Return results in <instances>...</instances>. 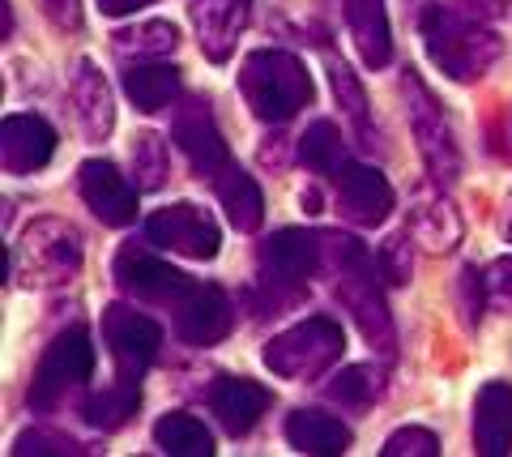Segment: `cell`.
<instances>
[{
  "label": "cell",
  "mask_w": 512,
  "mask_h": 457,
  "mask_svg": "<svg viewBox=\"0 0 512 457\" xmlns=\"http://www.w3.org/2000/svg\"><path fill=\"white\" fill-rule=\"evenodd\" d=\"M423 43L427 56L436 60L453 82H474L500 60V39L495 30L478 22L474 9L461 5H427L423 9Z\"/></svg>",
  "instance_id": "cell-1"
},
{
  "label": "cell",
  "mask_w": 512,
  "mask_h": 457,
  "mask_svg": "<svg viewBox=\"0 0 512 457\" xmlns=\"http://www.w3.org/2000/svg\"><path fill=\"white\" fill-rule=\"evenodd\" d=\"M239 90L252 107L256 120L265 124H286L312 103V77L303 69V60L278 47L252 52L239 69Z\"/></svg>",
  "instance_id": "cell-2"
},
{
  "label": "cell",
  "mask_w": 512,
  "mask_h": 457,
  "mask_svg": "<svg viewBox=\"0 0 512 457\" xmlns=\"http://www.w3.org/2000/svg\"><path fill=\"white\" fill-rule=\"evenodd\" d=\"M77 270H82V235L69 223H60V218H39L13 244L9 274L22 287H60Z\"/></svg>",
  "instance_id": "cell-3"
},
{
  "label": "cell",
  "mask_w": 512,
  "mask_h": 457,
  "mask_svg": "<svg viewBox=\"0 0 512 457\" xmlns=\"http://www.w3.org/2000/svg\"><path fill=\"white\" fill-rule=\"evenodd\" d=\"M329 248L333 257H338V299L350 308V317L359 321L363 338L380 346V351H393V321H389V308H384V299L376 291V265L367 257V248L359 240H350V235H329Z\"/></svg>",
  "instance_id": "cell-4"
},
{
  "label": "cell",
  "mask_w": 512,
  "mask_h": 457,
  "mask_svg": "<svg viewBox=\"0 0 512 457\" xmlns=\"http://www.w3.org/2000/svg\"><path fill=\"white\" fill-rule=\"evenodd\" d=\"M346 334L333 317H308L265 346V368L278 372L282 381H312V376L329 372L342 359Z\"/></svg>",
  "instance_id": "cell-5"
},
{
  "label": "cell",
  "mask_w": 512,
  "mask_h": 457,
  "mask_svg": "<svg viewBox=\"0 0 512 457\" xmlns=\"http://www.w3.org/2000/svg\"><path fill=\"white\" fill-rule=\"evenodd\" d=\"M94 372V346L86 329H64L60 338H52V346L39 359L35 385H30V406L35 411H52L60 406L77 385H86Z\"/></svg>",
  "instance_id": "cell-6"
},
{
  "label": "cell",
  "mask_w": 512,
  "mask_h": 457,
  "mask_svg": "<svg viewBox=\"0 0 512 457\" xmlns=\"http://www.w3.org/2000/svg\"><path fill=\"white\" fill-rule=\"evenodd\" d=\"M406 90V112H410V133L419 141V154L431 171V180L436 184H453L457 171H461V154H457V141H453V129H448V120L440 112L436 94H431L419 77H406L402 82Z\"/></svg>",
  "instance_id": "cell-7"
},
{
  "label": "cell",
  "mask_w": 512,
  "mask_h": 457,
  "mask_svg": "<svg viewBox=\"0 0 512 457\" xmlns=\"http://www.w3.org/2000/svg\"><path fill=\"white\" fill-rule=\"evenodd\" d=\"M146 231L158 248L180 252L188 261H210L218 257V244H222L218 223L201 206H192V201H175V206L158 210Z\"/></svg>",
  "instance_id": "cell-8"
},
{
  "label": "cell",
  "mask_w": 512,
  "mask_h": 457,
  "mask_svg": "<svg viewBox=\"0 0 512 457\" xmlns=\"http://www.w3.org/2000/svg\"><path fill=\"white\" fill-rule=\"evenodd\" d=\"M103 342H107L111 359L120 364V372L141 376L154 364L158 346H163V329H158L146 312H137L128 304H111L103 312Z\"/></svg>",
  "instance_id": "cell-9"
},
{
  "label": "cell",
  "mask_w": 512,
  "mask_h": 457,
  "mask_svg": "<svg viewBox=\"0 0 512 457\" xmlns=\"http://www.w3.org/2000/svg\"><path fill=\"white\" fill-rule=\"evenodd\" d=\"M175 334H180L188 346H214L231 334L235 325V308L222 287H201V282H192V287L175 299Z\"/></svg>",
  "instance_id": "cell-10"
},
{
  "label": "cell",
  "mask_w": 512,
  "mask_h": 457,
  "mask_svg": "<svg viewBox=\"0 0 512 457\" xmlns=\"http://www.w3.org/2000/svg\"><path fill=\"white\" fill-rule=\"evenodd\" d=\"M171 141L184 150V159L201 171V176H222L231 167V154H227V141H222L218 124L210 116V103L201 99H188L180 112L171 120Z\"/></svg>",
  "instance_id": "cell-11"
},
{
  "label": "cell",
  "mask_w": 512,
  "mask_h": 457,
  "mask_svg": "<svg viewBox=\"0 0 512 457\" xmlns=\"http://www.w3.org/2000/svg\"><path fill=\"white\" fill-rule=\"evenodd\" d=\"M77 188L82 201L94 210V218L107 227H128L137 218V188L128 184L111 163L103 159H86L77 167Z\"/></svg>",
  "instance_id": "cell-12"
},
{
  "label": "cell",
  "mask_w": 512,
  "mask_h": 457,
  "mask_svg": "<svg viewBox=\"0 0 512 457\" xmlns=\"http://www.w3.org/2000/svg\"><path fill=\"white\" fill-rule=\"evenodd\" d=\"M116 282H120L124 295L146 299V304H175V299H180L192 287L188 274L171 270V265L154 261L150 252H137V248H120V257H116Z\"/></svg>",
  "instance_id": "cell-13"
},
{
  "label": "cell",
  "mask_w": 512,
  "mask_h": 457,
  "mask_svg": "<svg viewBox=\"0 0 512 457\" xmlns=\"http://www.w3.org/2000/svg\"><path fill=\"white\" fill-rule=\"evenodd\" d=\"M338 210L359 227H380L393 214V188L376 167L346 163L338 176Z\"/></svg>",
  "instance_id": "cell-14"
},
{
  "label": "cell",
  "mask_w": 512,
  "mask_h": 457,
  "mask_svg": "<svg viewBox=\"0 0 512 457\" xmlns=\"http://www.w3.org/2000/svg\"><path fill=\"white\" fill-rule=\"evenodd\" d=\"M56 154V129L43 116H9L0 124V163L9 176H30Z\"/></svg>",
  "instance_id": "cell-15"
},
{
  "label": "cell",
  "mask_w": 512,
  "mask_h": 457,
  "mask_svg": "<svg viewBox=\"0 0 512 457\" xmlns=\"http://www.w3.org/2000/svg\"><path fill=\"white\" fill-rule=\"evenodd\" d=\"M320 261V240L312 231L286 227L261 248V274L274 287H303Z\"/></svg>",
  "instance_id": "cell-16"
},
{
  "label": "cell",
  "mask_w": 512,
  "mask_h": 457,
  "mask_svg": "<svg viewBox=\"0 0 512 457\" xmlns=\"http://www.w3.org/2000/svg\"><path fill=\"white\" fill-rule=\"evenodd\" d=\"M474 449L487 457L512 453V385L491 381L474 402Z\"/></svg>",
  "instance_id": "cell-17"
},
{
  "label": "cell",
  "mask_w": 512,
  "mask_h": 457,
  "mask_svg": "<svg viewBox=\"0 0 512 457\" xmlns=\"http://www.w3.org/2000/svg\"><path fill=\"white\" fill-rule=\"evenodd\" d=\"M214 415L218 423L227 428L231 436H244L256 428V419H261L269 411V389L248 381V376H231V381H218L214 385Z\"/></svg>",
  "instance_id": "cell-18"
},
{
  "label": "cell",
  "mask_w": 512,
  "mask_h": 457,
  "mask_svg": "<svg viewBox=\"0 0 512 457\" xmlns=\"http://www.w3.org/2000/svg\"><path fill=\"white\" fill-rule=\"evenodd\" d=\"M248 5L252 0H197V35L210 60H227L235 52V39L248 22Z\"/></svg>",
  "instance_id": "cell-19"
},
{
  "label": "cell",
  "mask_w": 512,
  "mask_h": 457,
  "mask_svg": "<svg viewBox=\"0 0 512 457\" xmlns=\"http://www.w3.org/2000/svg\"><path fill=\"white\" fill-rule=\"evenodd\" d=\"M346 26L367 69H384L393 60V35L384 0H346Z\"/></svg>",
  "instance_id": "cell-20"
},
{
  "label": "cell",
  "mask_w": 512,
  "mask_h": 457,
  "mask_svg": "<svg viewBox=\"0 0 512 457\" xmlns=\"http://www.w3.org/2000/svg\"><path fill=\"white\" fill-rule=\"evenodd\" d=\"M286 440H291V449H299V453L338 457L350 449V428L325 411H295L286 419Z\"/></svg>",
  "instance_id": "cell-21"
},
{
  "label": "cell",
  "mask_w": 512,
  "mask_h": 457,
  "mask_svg": "<svg viewBox=\"0 0 512 457\" xmlns=\"http://www.w3.org/2000/svg\"><path fill=\"white\" fill-rule=\"evenodd\" d=\"M124 94L133 99L137 112H163L180 94V69L163 60H137L124 69Z\"/></svg>",
  "instance_id": "cell-22"
},
{
  "label": "cell",
  "mask_w": 512,
  "mask_h": 457,
  "mask_svg": "<svg viewBox=\"0 0 512 457\" xmlns=\"http://www.w3.org/2000/svg\"><path fill=\"white\" fill-rule=\"evenodd\" d=\"M218 201H222V210H227L235 231H256V227L265 223L261 184H256L244 167H227L218 176Z\"/></svg>",
  "instance_id": "cell-23"
},
{
  "label": "cell",
  "mask_w": 512,
  "mask_h": 457,
  "mask_svg": "<svg viewBox=\"0 0 512 457\" xmlns=\"http://www.w3.org/2000/svg\"><path fill=\"white\" fill-rule=\"evenodd\" d=\"M73 103H77V116H82L86 133L90 137H107L111 124H116V103H111V90L103 82V73L82 60L77 65V77H73Z\"/></svg>",
  "instance_id": "cell-24"
},
{
  "label": "cell",
  "mask_w": 512,
  "mask_h": 457,
  "mask_svg": "<svg viewBox=\"0 0 512 457\" xmlns=\"http://www.w3.org/2000/svg\"><path fill=\"white\" fill-rule=\"evenodd\" d=\"M137 402H141V376L120 372L103 393H94V398L86 402V419L103 432H116L137 415Z\"/></svg>",
  "instance_id": "cell-25"
},
{
  "label": "cell",
  "mask_w": 512,
  "mask_h": 457,
  "mask_svg": "<svg viewBox=\"0 0 512 457\" xmlns=\"http://www.w3.org/2000/svg\"><path fill=\"white\" fill-rule=\"evenodd\" d=\"M154 445L163 453H171V457H210L214 436L201 419H192V415H163L154 423Z\"/></svg>",
  "instance_id": "cell-26"
},
{
  "label": "cell",
  "mask_w": 512,
  "mask_h": 457,
  "mask_svg": "<svg viewBox=\"0 0 512 457\" xmlns=\"http://www.w3.org/2000/svg\"><path fill=\"white\" fill-rule=\"evenodd\" d=\"M299 159L308 163L316 176H342V167H346V137L338 133V124H333V120L308 124V133L299 137Z\"/></svg>",
  "instance_id": "cell-27"
},
{
  "label": "cell",
  "mask_w": 512,
  "mask_h": 457,
  "mask_svg": "<svg viewBox=\"0 0 512 457\" xmlns=\"http://www.w3.org/2000/svg\"><path fill=\"white\" fill-rule=\"evenodd\" d=\"M414 235L427 244V248H453L461 240V218L453 214V206H448L444 197H423L419 210H414Z\"/></svg>",
  "instance_id": "cell-28"
},
{
  "label": "cell",
  "mask_w": 512,
  "mask_h": 457,
  "mask_svg": "<svg viewBox=\"0 0 512 457\" xmlns=\"http://www.w3.org/2000/svg\"><path fill=\"white\" fill-rule=\"evenodd\" d=\"M175 43H180V35H175L171 22H146V26L120 30V35H116V52L120 56L137 52V60H158V56L175 52Z\"/></svg>",
  "instance_id": "cell-29"
},
{
  "label": "cell",
  "mask_w": 512,
  "mask_h": 457,
  "mask_svg": "<svg viewBox=\"0 0 512 457\" xmlns=\"http://www.w3.org/2000/svg\"><path fill=\"white\" fill-rule=\"evenodd\" d=\"M380 393V372L367 364H350L329 381V398L342 406H367Z\"/></svg>",
  "instance_id": "cell-30"
},
{
  "label": "cell",
  "mask_w": 512,
  "mask_h": 457,
  "mask_svg": "<svg viewBox=\"0 0 512 457\" xmlns=\"http://www.w3.org/2000/svg\"><path fill=\"white\" fill-rule=\"evenodd\" d=\"M133 171H137V188H141V193H154V188H163V180H167V146L154 133L137 137V146H133Z\"/></svg>",
  "instance_id": "cell-31"
},
{
  "label": "cell",
  "mask_w": 512,
  "mask_h": 457,
  "mask_svg": "<svg viewBox=\"0 0 512 457\" xmlns=\"http://www.w3.org/2000/svg\"><path fill=\"white\" fill-rule=\"evenodd\" d=\"M329 77H333V90H338V99H342V107L350 112V120L359 124V133L372 137V129H367V94L355 82V73H350L346 65H338V60H329Z\"/></svg>",
  "instance_id": "cell-32"
},
{
  "label": "cell",
  "mask_w": 512,
  "mask_h": 457,
  "mask_svg": "<svg viewBox=\"0 0 512 457\" xmlns=\"http://www.w3.org/2000/svg\"><path fill=\"white\" fill-rule=\"evenodd\" d=\"M384 457H436L440 453V440L436 432L427 428H397L389 440H384Z\"/></svg>",
  "instance_id": "cell-33"
},
{
  "label": "cell",
  "mask_w": 512,
  "mask_h": 457,
  "mask_svg": "<svg viewBox=\"0 0 512 457\" xmlns=\"http://www.w3.org/2000/svg\"><path fill=\"white\" fill-rule=\"evenodd\" d=\"M380 270L389 282H410V270H414V261H410V235H389V240L380 244Z\"/></svg>",
  "instance_id": "cell-34"
},
{
  "label": "cell",
  "mask_w": 512,
  "mask_h": 457,
  "mask_svg": "<svg viewBox=\"0 0 512 457\" xmlns=\"http://www.w3.org/2000/svg\"><path fill=\"white\" fill-rule=\"evenodd\" d=\"M483 282H487V299H491V304L512 312V257L491 261L483 270Z\"/></svg>",
  "instance_id": "cell-35"
},
{
  "label": "cell",
  "mask_w": 512,
  "mask_h": 457,
  "mask_svg": "<svg viewBox=\"0 0 512 457\" xmlns=\"http://www.w3.org/2000/svg\"><path fill=\"white\" fill-rule=\"evenodd\" d=\"M13 453H77V445H73V440H64V436L26 432V436H18V445H13Z\"/></svg>",
  "instance_id": "cell-36"
},
{
  "label": "cell",
  "mask_w": 512,
  "mask_h": 457,
  "mask_svg": "<svg viewBox=\"0 0 512 457\" xmlns=\"http://www.w3.org/2000/svg\"><path fill=\"white\" fill-rule=\"evenodd\" d=\"M146 5H154V0H99V9L107 13V18H128V13H137Z\"/></svg>",
  "instance_id": "cell-37"
},
{
  "label": "cell",
  "mask_w": 512,
  "mask_h": 457,
  "mask_svg": "<svg viewBox=\"0 0 512 457\" xmlns=\"http://www.w3.org/2000/svg\"><path fill=\"white\" fill-rule=\"evenodd\" d=\"M508 240H512V197H508Z\"/></svg>",
  "instance_id": "cell-38"
}]
</instances>
